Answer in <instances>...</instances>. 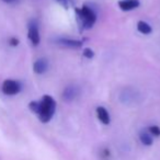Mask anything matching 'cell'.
I'll return each instance as SVG.
<instances>
[{
	"mask_svg": "<svg viewBox=\"0 0 160 160\" xmlns=\"http://www.w3.org/2000/svg\"><path fill=\"white\" fill-rule=\"evenodd\" d=\"M76 13H77L78 23L85 30L91 29L97 21L96 11L87 5H83L81 8H76Z\"/></svg>",
	"mask_w": 160,
	"mask_h": 160,
	"instance_id": "2",
	"label": "cell"
},
{
	"mask_svg": "<svg viewBox=\"0 0 160 160\" xmlns=\"http://www.w3.org/2000/svg\"><path fill=\"white\" fill-rule=\"evenodd\" d=\"M148 132L150 133L151 136H156V137L160 136V127L157 126V125H152V126H150L148 128Z\"/></svg>",
	"mask_w": 160,
	"mask_h": 160,
	"instance_id": "12",
	"label": "cell"
},
{
	"mask_svg": "<svg viewBox=\"0 0 160 160\" xmlns=\"http://www.w3.org/2000/svg\"><path fill=\"white\" fill-rule=\"evenodd\" d=\"M2 1H5V2H7V3H12V2H14L16 0H2Z\"/></svg>",
	"mask_w": 160,
	"mask_h": 160,
	"instance_id": "16",
	"label": "cell"
},
{
	"mask_svg": "<svg viewBox=\"0 0 160 160\" xmlns=\"http://www.w3.org/2000/svg\"><path fill=\"white\" fill-rule=\"evenodd\" d=\"M118 5L122 11H132L139 7V0H120Z\"/></svg>",
	"mask_w": 160,
	"mask_h": 160,
	"instance_id": "6",
	"label": "cell"
},
{
	"mask_svg": "<svg viewBox=\"0 0 160 160\" xmlns=\"http://www.w3.org/2000/svg\"><path fill=\"white\" fill-rule=\"evenodd\" d=\"M29 108L33 113L38 115L42 123H47L52 120L56 110V102L51 96H43L40 101L30 102Z\"/></svg>",
	"mask_w": 160,
	"mask_h": 160,
	"instance_id": "1",
	"label": "cell"
},
{
	"mask_svg": "<svg viewBox=\"0 0 160 160\" xmlns=\"http://www.w3.org/2000/svg\"><path fill=\"white\" fill-rule=\"evenodd\" d=\"M79 94V90L75 86H69V87L65 88L64 92H62V99L67 102L75 100L77 98V96Z\"/></svg>",
	"mask_w": 160,
	"mask_h": 160,
	"instance_id": "7",
	"label": "cell"
},
{
	"mask_svg": "<svg viewBox=\"0 0 160 160\" xmlns=\"http://www.w3.org/2000/svg\"><path fill=\"white\" fill-rule=\"evenodd\" d=\"M137 30H138L139 33L145 34V35H148V34H150L151 32H152L151 27L147 22H145V21H138L137 22Z\"/></svg>",
	"mask_w": 160,
	"mask_h": 160,
	"instance_id": "11",
	"label": "cell"
},
{
	"mask_svg": "<svg viewBox=\"0 0 160 160\" xmlns=\"http://www.w3.org/2000/svg\"><path fill=\"white\" fill-rule=\"evenodd\" d=\"M82 55L85 56L86 58H88V59H91L94 56V52L92 51L91 48H85L82 51Z\"/></svg>",
	"mask_w": 160,
	"mask_h": 160,
	"instance_id": "13",
	"label": "cell"
},
{
	"mask_svg": "<svg viewBox=\"0 0 160 160\" xmlns=\"http://www.w3.org/2000/svg\"><path fill=\"white\" fill-rule=\"evenodd\" d=\"M1 90L6 96H16L21 91V85L17 80L6 79L2 82Z\"/></svg>",
	"mask_w": 160,
	"mask_h": 160,
	"instance_id": "3",
	"label": "cell"
},
{
	"mask_svg": "<svg viewBox=\"0 0 160 160\" xmlns=\"http://www.w3.org/2000/svg\"><path fill=\"white\" fill-rule=\"evenodd\" d=\"M9 43H10V45H12V46H18L19 40H18V38H10Z\"/></svg>",
	"mask_w": 160,
	"mask_h": 160,
	"instance_id": "15",
	"label": "cell"
},
{
	"mask_svg": "<svg viewBox=\"0 0 160 160\" xmlns=\"http://www.w3.org/2000/svg\"><path fill=\"white\" fill-rule=\"evenodd\" d=\"M28 38L31 41L33 46H38V45L40 44V41H41L40 32H38V28L35 21L30 22L29 29H28Z\"/></svg>",
	"mask_w": 160,
	"mask_h": 160,
	"instance_id": "4",
	"label": "cell"
},
{
	"mask_svg": "<svg viewBox=\"0 0 160 160\" xmlns=\"http://www.w3.org/2000/svg\"><path fill=\"white\" fill-rule=\"evenodd\" d=\"M97 116H98V120L100 121L102 124L109 125L110 124V114L108 112V110L103 107H98L97 108Z\"/></svg>",
	"mask_w": 160,
	"mask_h": 160,
	"instance_id": "9",
	"label": "cell"
},
{
	"mask_svg": "<svg viewBox=\"0 0 160 160\" xmlns=\"http://www.w3.org/2000/svg\"><path fill=\"white\" fill-rule=\"evenodd\" d=\"M55 42L57 45H60L62 47H68V48H80L83 44L82 41L71 40V38H57Z\"/></svg>",
	"mask_w": 160,
	"mask_h": 160,
	"instance_id": "5",
	"label": "cell"
},
{
	"mask_svg": "<svg viewBox=\"0 0 160 160\" xmlns=\"http://www.w3.org/2000/svg\"><path fill=\"white\" fill-rule=\"evenodd\" d=\"M56 1H57L62 8H65V9H68L71 3V0H56Z\"/></svg>",
	"mask_w": 160,
	"mask_h": 160,
	"instance_id": "14",
	"label": "cell"
},
{
	"mask_svg": "<svg viewBox=\"0 0 160 160\" xmlns=\"http://www.w3.org/2000/svg\"><path fill=\"white\" fill-rule=\"evenodd\" d=\"M139 140L142 145H145V146H150V145H152V142H153L152 136L150 135L149 132H146V131L140 132Z\"/></svg>",
	"mask_w": 160,
	"mask_h": 160,
	"instance_id": "10",
	"label": "cell"
},
{
	"mask_svg": "<svg viewBox=\"0 0 160 160\" xmlns=\"http://www.w3.org/2000/svg\"><path fill=\"white\" fill-rule=\"evenodd\" d=\"M47 68H48V62H47V60L44 59V58H40V59H38L33 64V70H34V72L38 73V75L44 73L45 71L47 70Z\"/></svg>",
	"mask_w": 160,
	"mask_h": 160,
	"instance_id": "8",
	"label": "cell"
}]
</instances>
